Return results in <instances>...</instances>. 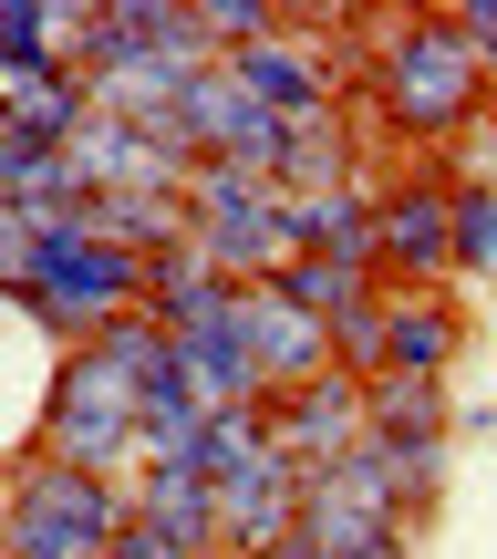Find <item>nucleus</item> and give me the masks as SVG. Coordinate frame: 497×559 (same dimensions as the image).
Returning a JSON list of instances; mask_svg holds the SVG:
<instances>
[{
	"label": "nucleus",
	"instance_id": "obj_7",
	"mask_svg": "<svg viewBox=\"0 0 497 559\" xmlns=\"http://www.w3.org/2000/svg\"><path fill=\"white\" fill-rule=\"evenodd\" d=\"M177 135L198 145L208 166H239V177H280V166H291V115H270L228 62L198 73V94L177 104Z\"/></svg>",
	"mask_w": 497,
	"mask_h": 559
},
{
	"label": "nucleus",
	"instance_id": "obj_24",
	"mask_svg": "<svg viewBox=\"0 0 497 559\" xmlns=\"http://www.w3.org/2000/svg\"><path fill=\"white\" fill-rule=\"evenodd\" d=\"M115 559H198V549H177V539H166V528H125V539H115Z\"/></svg>",
	"mask_w": 497,
	"mask_h": 559
},
{
	"label": "nucleus",
	"instance_id": "obj_20",
	"mask_svg": "<svg viewBox=\"0 0 497 559\" xmlns=\"http://www.w3.org/2000/svg\"><path fill=\"white\" fill-rule=\"evenodd\" d=\"M259 456H280L270 415H218V425H208V456H198V477H208V487H228V477H249Z\"/></svg>",
	"mask_w": 497,
	"mask_h": 559
},
{
	"label": "nucleus",
	"instance_id": "obj_22",
	"mask_svg": "<svg viewBox=\"0 0 497 559\" xmlns=\"http://www.w3.org/2000/svg\"><path fill=\"white\" fill-rule=\"evenodd\" d=\"M21 280H32V218L0 198V290H21Z\"/></svg>",
	"mask_w": 497,
	"mask_h": 559
},
{
	"label": "nucleus",
	"instance_id": "obj_3",
	"mask_svg": "<svg viewBox=\"0 0 497 559\" xmlns=\"http://www.w3.org/2000/svg\"><path fill=\"white\" fill-rule=\"evenodd\" d=\"M187 260L218 270L228 290H259L300 260L291 249V187L280 177H239V166H198L187 177Z\"/></svg>",
	"mask_w": 497,
	"mask_h": 559
},
{
	"label": "nucleus",
	"instance_id": "obj_17",
	"mask_svg": "<svg viewBox=\"0 0 497 559\" xmlns=\"http://www.w3.org/2000/svg\"><path fill=\"white\" fill-rule=\"evenodd\" d=\"M208 425H218V415L177 383V362H156V373H145V466H198L208 456Z\"/></svg>",
	"mask_w": 497,
	"mask_h": 559
},
{
	"label": "nucleus",
	"instance_id": "obj_21",
	"mask_svg": "<svg viewBox=\"0 0 497 559\" xmlns=\"http://www.w3.org/2000/svg\"><path fill=\"white\" fill-rule=\"evenodd\" d=\"M457 260L477 280H497V187H466L457 198Z\"/></svg>",
	"mask_w": 497,
	"mask_h": 559
},
{
	"label": "nucleus",
	"instance_id": "obj_11",
	"mask_svg": "<svg viewBox=\"0 0 497 559\" xmlns=\"http://www.w3.org/2000/svg\"><path fill=\"white\" fill-rule=\"evenodd\" d=\"M383 270H394L404 290L457 270V198H446V187H394V198H383Z\"/></svg>",
	"mask_w": 497,
	"mask_h": 559
},
{
	"label": "nucleus",
	"instance_id": "obj_14",
	"mask_svg": "<svg viewBox=\"0 0 497 559\" xmlns=\"http://www.w3.org/2000/svg\"><path fill=\"white\" fill-rule=\"evenodd\" d=\"M228 73H239L270 115H291V124H300V115H332V73H321V52H311V41H291V32L228 52Z\"/></svg>",
	"mask_w": 497,
	"mask_h": 559
},
{
	"label": "nucleus",
	"instance_id": "obj_1",
	"mask_svg": "<svg viewBox=\"0 0 497 559\" xmlns=\"http://www.w3.org/2000/svg\"><path fill=\"white\" fill-rule=\"evenodd\" d=\"M156 362H166V332L145 311L115 321V332H94V342H73L52 404H42V456L94 466V477H115L125 456H145V373H156Z\"/></svg>",
	"mask_w": 497,
	"mask_h": 559
},
{
	"label": "nucleus",
	"instance_id": "obj_5",
	"mask_svg": "<svg viewBox=\"0 0 497 559\" xmlns=\"http://www.w3.org/2000/svg\"><path fill=\"white\" fill-rule=\"evenodd\" d=\"M135 528V498L94 466H21L11 487V559H115V539Z\"/></svg>",
	"mask_w": 497,
	"mask_h": 559
},
{
	"label": "nucleus",
	"instance_id": "obj_16",
	"mask_svg": "<svg viewBox=\"0 0 497 559\" xmlns=\"http://www.w3.org/2000/svg\"><path fill=\"white\" fill-rule=\"evenodd\" d=\"M135 519H145V528H166L177 549L218 559V487H208L198 466H145V487H135Z\"/></svg>",
	"mask_w": 497,
	"mask_h": 559
},
{
	"label": "nucleus",
	"instance_id": "obj_23",
	"mask_svg": "<svg viewBox=\"0 0 497 559\" xmlns=\"http://www.w3.org/2000/svg\"><path fill=\"white\" fill-rule=\"evenodd\" d=\"M446 21L466 32V52H477V62H497V0H466V11H446Z\"/></svg>",
	"mask_w": 497,
	"mask_h": 559
},
{
	"label": "nucleus",
	"instance_id": "obj_9",
	"mask_svg": "<svg viewBox=\"0 0 497 559\" xmlns=\"http://www.w3.org/2000/svg\"><path fill=\"white\" fill-rule=\"evenodd\" d=\"M300 487H311V466H300L291 445L259 456L249 477H228V487H218V549H249V559L291 549V539H300Z\"/></svg>",
	"mask_w": 497,
	"mask_h": 559
},
{
	"label": "nucleus",
	"instance_id": "obj_8",
	"mask_svg": "<svg viewBox=\"0 0 497 559\" xmlns=\"http://www.w3.org/2000/svg\"><path fill=\"white\" fill-rule=\"evenodd\" d=\"M239 353L259 362L270 404H291V394H311L321 373H342V353H332V321H311L291 290H280V280L239 290Z\"/></svg>",
	"mask_w": 497,
	"mask_h": 559
},
{
	"label": "nucleus",
	"instance_id": "obj_25",
	"mask_svg": "<svg viewBox=\"0 0 497 559\" xmlns=\"http://www.w3.org/2000/svg\"><path fill=\"white\" fill-rule=\"evenodd\" d=\"M218 559H249V549H218Z\"/></svg>",
	"mask_w": 497,
	"mask_h": 559
},
{
	"label": "nucleus",
	"instance_id": "obj_13",
	"mask_svg": "<svg viewBox=\"0 0 497 559\" xmlns=\"http://www.w3.org/2000/svg\"><path fill=\"white\" fill-rule=\"evenodd\" d=\"M291 249H311V260H353V270H383V198H363V187L291 198Z\"/></svg>",
	"mask_w": 497,
	"mask_h": 559
},
{
	"label": "nucleus",
	"instance_id": "obj_18",
	"mask_svg": "<svg viewBox=\"0 0 497 559\" xmlns=\"http://www.w3.org/2000/svg\"><path fill=\"white\" fill-rule=\"evenodd\" d=\"M363 394H374V436H383V445H436V436H446V383H425V373H374Z\"/></svg>",
	"mask_w": 497,
	"mask_h": 559
},
{
	"label": "nucleus",
	"instance_id": "obj_10",
	"mask_svg": "<svg viewBox=\"0 0 497 559\" xmlns=\"http://www.w3.org/2000/svg\"><path fill=\"white\" fill-rule=\"evenodd\" d=\"M270 436L291 445L300 466H342V456H353L363 436H374V394H363L353 373H321L311 394H291V404L270 415Z\"/></svg>",
	"mask_w": 497,
	"mask_h": 559
},
{
	"label": "nucleus",
	"instance_id": "obj_2",
	"mask_svg": "<svg viewBox=\"0 0 497 559\" xmlns=\"http://www.w3.org/2000/svg\"><path fill=\"white\" fill-rule=\"evenodd\" d=\"M145 290H156V260H125V249H104L94 228H83V207H52V218H32V280H21V300H32L52 332H115V321L145 311Z\"/></svg>",
	"mask_w": 497,
	"mask_h": 559
},
{
	"label": "nucleus",
	"instance_id": "obj_12",
	"mask_svg": "<svg viewBox=\"0 0 497 559\" xmlns=\"http://www.w3.org/2000/svg\"><path fill=\"white\" fill-rule=\"evenodd\" d=\"M0 124L21 145H73L94 124V94L83 73H42V62H0Z\"/></svg>",
	"mask_w": 497,
	"mask_h": 559
},
{
	"label": "nucleus",
	"instance_id": "obj_19",
	"mask_svg": "<svg viewBox=\"0 0 497 559\" xmlns=\"http://www.w3.org/2000/svg\"><path fill=\"white\" fill-rule=\"evenodd\" d=\"M280 290H291L311 321H342V311H363V300H374V270H353V260H311V249H300V260L280 270Z\"/></svg>",
	"mask_w": 497,
	"mask_h": 559
},
{
	"label": "nucleus",
	"instance_id": "obj_4",
	"mask_svg": "<svg viewBox=\"0 0 497 559\" xmlns=\"http://www.w3.org/2000/svg\"><path fill=\"white\" fill-rule=\"evenodd\" d=\"M477 73L487 62L466 52L457 21H394L374 52V94H383V124L394 135H457L477 115Z\"/></svg>",
	"mask_w": 497,
	"mask_h": 559
},
{
	"label": "nucleus",
	"instance_id": "obj_6",
	"mask_svg": "<svg viewBox=\"0 0 497 559\" xmlns=\"http://www.w3.org/2000/svg\"><path fill=\"white\" fill-rule=\"evenodd\" d=\"M62 156H73L83 198H187V177L208 166L177 124H125V115H94Z\"/></svg>",
	"mask_w": 497,
	"mask_h": 559
},
{
	"label": "nucleus",
	"instance_id": "obj_15",
	"mask_svg": "<svg viewBox=\"0 0 497 559\" xmlns=\"http://www.w3.org/2000/svg\"><path fill=\"white\" fill-rule=\"evenodd\" d=\"M457 342H466L457 300L394 290V311H383V373H425V383H446V362H457Z\"/></svg>",
	"mask_w": 497,
	"mask_h": 559
}]
</instances>
